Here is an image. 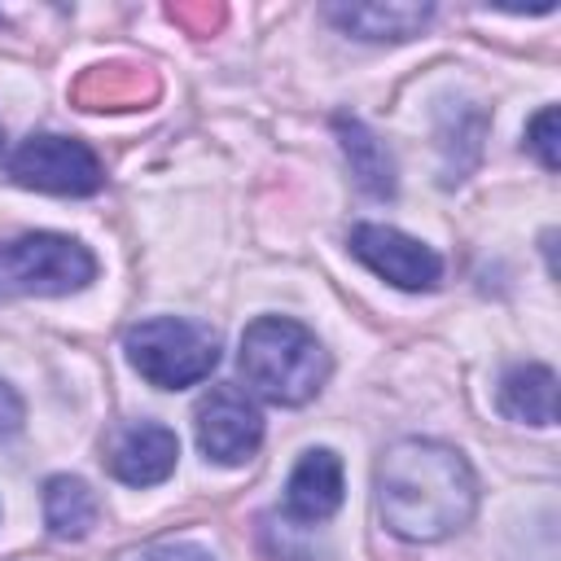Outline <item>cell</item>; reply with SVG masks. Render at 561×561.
<instances>
[{
  "mask_svg": "<svg viewBox=\"0 0 561 561\" xmlns=\"http://www.w3.org/2000/svg\"><path fill=\"white\" fill-rule=\"evenodd\" d=\"M478 508V482L469 460L434 438H403L377 460V513L412 543L456 535Z\"/></svg>",
  "mask_w": 561,
  "mask_h": 561,
  "instance_id": "obj_1",
  "label": "cell"
},
{
  "mask_svg": "<svg viewBox=\"0 0 561 561\" xmlns=\"http://www.w3.org/2000/svg\"><path fill=\"white\" fill-rule=\"evenodd\" d=\"M245 386L280 408H298L320 394L329 381V355L316 342V333L289 316H259L241 333L237 351Z\"/></svg>",
  "mask_w": 561,
  "mask_h": 561,
  "instance_id": "obj_2",
  "label": "cell"
},
{
  "mask_svg": "<svg viewBox=\"0 0 561 561\" xmlns=\"http://www.w3.org/2000/svg\"><path fill=\"white\" fill-rule=\"evenodd\" d=\"M123 351L131 359V368L158 386V390H184L197 386L215 373L219 364V333L210 324L197 320H180V316H153L127 329Z\"/></svg>",
  "mask_w": 561,
  "mask_h": 561,
  "instance_id": "obj_3",
  "label": "cell"
},
{
  "mask_svg": "<svg viewBox=\"0 0 561 561\" xmlns=\"http://www.w3.org/2000/svg\"><path fill=\"white\" fill-rule=\"evenodd\" d=\"M96 276V259L83 241L61 232H26L0 245V302L9 298H61Z\"/></svg>",
  "mask_w": 561,
  "mask_h": 561,
  "instance_id": "obj_4",
  "label": "cell"
},
{
  "mask_svg": "<svg viewBox=\"0 0 561 561\" xmlns=\"http://www.w3.org/2000/svg\"><path fill=\"white\" fill-rule=\"evenodd\" d=\"M4 171L13 184L35 188V193H57V197H88L105 184L101 158L70 136H53V131H35L26 136L9 158Z\"/></svg>",
  "mask_w": 561,
  "mask_h": 561,
  "instance_id": "obj_5",
  "label": "cell"
},
{
  "mask_svg": "<svg viewBox=\"0 0 561 561\" xmlns=\"http://www.w3.org/2000/svg\"><path fill=\"white\" fill-rule=\"evenodd\" d=\"M351 254L364 267H373L381 280H390L394 289H408V294H425L443 280V259L425 241H416L399 228H386V224H355Z\"/></svg>",
  "mask_w": 561,
  "mask_h": 561,
  "instance_id": "obj_6",
  "label": "cell"
},
{
  "mask_svg": "<svg viewBox=\"0 0 561 561\" xmlns=\"http://www.w3.org/2000/svg\"><path fill=\"white\" fill-rule=\"evenodd\" d=\"M197 447L215 465H241L263 443V416L237 386H210V394L193 412Z\"/></svg>",
  "mask_w": 561,
  "mask_h": 561,
  "instance_id": "obj_7",
  "label": "cell"
},
{
  "mask_svg": "<svg viewBox=\"0 0 561 561\" xmlns=\"http://www.w3.org/2000/svg\"><path fill=\"white\" fill-rule=\"evenodd\" d=\"M180 460V438L162 421H127L105 438V469L127 486H158Z\"/></svg>",
  "mask_w": 561,
  "mask_h": 561,
  "instance_id": "obj_8",
  "label": "cell"
},
{
  "mask_svg": "<svg viewBox=\"0 0 561 561\" xmlns=\"http://www.w3.org/2000/svg\"><path fill=\"white\" fill-rule=\"evenodd\" d=\"M342 508V460L329 447H311L298 456L285 482V522L316 526Z\"/></svg>",
  "mask_w": 561,
  "mask_h": 561,
  "instance_id": "obj_9",
  "label": "cell"
},
{
  "mask_svg": "<svg viewBox=\"0 0 561 561\" xmlns=\"http://www.w3.org/2000/svg\"><path fill=\"white\" fill-rule=\"evenodd\" d=\"M162 92L158 75L149 66L136 61H105V66H88L75 83H70V101L79 110L92 114H114V110H145L153 105Z\"/></svg>",
  "mask_w": 561,
  "mask_h": 561,
  "instance_id": "obj_10",
  "label": "cell"
},
{
  "mask_svg": "<svg viewBox=\"0 0 561 561\" xmlns=\"http://www.w3.org/2000/svg\"><path fill=\"white\" fill-rule=\"evenodd\" d=\"M333 131H337V145H342V153H346V167H351L355 184H359L368 197L390 202L394 188H399V175H394V158H390V149L377 140V131L364 127L359 118H346V114L333 118Z\"/></svg>",
  "mask_w": 561,
  "mask_h": 561,
  "instance_id": "obj_11",
  "label": "cell"
},
{
  "mask_svg": "<svg viewBox=\"0 0 561 561\" xmlns=\"http://www.w3.org/2000/svg\"><path fill=\"white\" fill-rule=\"evenodd\" d=\"M329 22H337L346 35L355 39H373V44H386V39H408L416 35L434 9L430 4H329L324 9Z\"/></svg>",
  "mask_w": 561,
  "mask_h": 561,
  "instance_id": "obj_12",
  "label": "cell"
},
{
  "mask_svg": "<svg viewBox=\"0 0 561 561\" xmlns=\"http://www.w3.org/2000/svg\"><path fill=\"white\" fill-rule=\"evenodd\" d=\"M500 412L526 425L557 421V373L548 364H517L500 381Z\"/></svg>",
  "mask_w": 561,
  "mask_h": 561,
  "instance_id": "obj_13",
  "label": "cell"
},
{
  "mask_svg": "<svg viewBox=\"0 0 561 561\" xmlns=\"http://www.w3.org/2000/svg\"><path fill=\"white\" fill-rule=\"evenodd\" d=\"M96 513H101V504L83 478L57 473L44 482V522L57 539H83L96 526Z\"/></svg>",
  "mask_w": 561,
  "mask_h": 561,
  "instance_id": "obj_14",
  "label": "cell"
},
{
  "mask_svg": "<svg viewBox=\"0 0 561 561\" xmlns=\"http://www.w3.org/2000/svg\"><path fill=\"white\" fill-rule=\"evenodd\" d=\"M526 145L543 162V171H557V162H561V153H557V105H543L526 123Z\"/></svg>",
  "mask_w": 561,
  "mask_h": 561,
  "instance_id": "obj_15",
  "label": "cell"
},
{
  "mask_svg": "<svg viewBox=\"0 0 561 561\" xmlns=\"http://www.w3.org/2000/svg\"><path fill=\"white\" fill-rule=\"evenodd\" d=\"M167 18H171L175 26H184L188 35H215V31L224 26L228 9H224V4L202 0V4H171V9H167Z\"/></svg>",
  "mask_w": 561,
  "mask_h": 561,
  "instance_id": "obj_16",
  "label": "cell"
},
{
  "mask_svg": "<svg viewBox=\"0 0 561 561\" xmlns=\"http://www.w3.org/2000/svg\"><path fill=\"white\" fill-rule=\"evenodd\" d=\"M123 561H215V557L197 543H149L140 552H127Z\"/></svg>",
  "mask_w": 561,
  "mask_h": 561,
  "instance_id": "obj_17",
  "label": "cell"
},
{
  "mask_svg": "<svg viewBox=\"0 0 561 561\" xmlns=\"http://www.w3.org/2000/svg\"><path fill=\"white\" fill-rule=\"evenodd\" d=\"M22 421H26V408H22V394L9 386V381H0V438H9V434H18L22 430Z\"/></svg>",
  "mask_w": 561,
  "mask_h": 561,
  "instance_id": "obj_18",
  "label": "cell"
}]
</instances>
